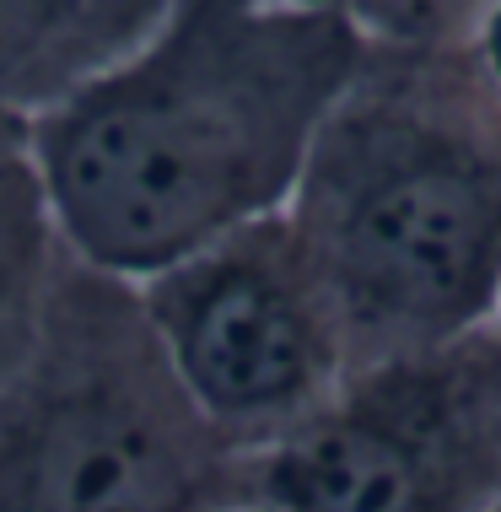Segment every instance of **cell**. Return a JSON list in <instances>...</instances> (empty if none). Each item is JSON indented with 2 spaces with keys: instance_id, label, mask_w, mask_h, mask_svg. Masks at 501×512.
Instances as JSON below:
<instances>
[{
  "instance_id": "cell-1",
  "label": "cell",
  "mask_w": 501,
  "mask_h": 512,
  "mask_svg": "<svg viewBox=\"0 0 501 512\" xmlns=\"http://www.w3.org/2000/svg\"><path fill=\"white\" fill-rule=\"evenodd\" d=\"M361 65L367 33L340 6L173 0L124 54L27 114V162L65 248L146 281L286 211Z\"/></svg>"
},
{
  "instance_id": "cell-2",
  "label": "cell",
  "mask_w": 501,
  "mask_h": 512,
  "mask_svg": "<svg viewBox=\"0 0 501 512\" xmlns=\"http://www.w3.org/2000/svg\"><path fill=\"white\" fill-rule=\"evenodd\" d=\"M286 216L340 302L356 367L496 324L501 151L372 60L324 119Z\"/></svg>"
},
{
  "instance_id": "cell-3",
  "label": "cell",
  "mask_w": 501,
  "mask_h": 512,
  "mask_svg": "<svg viewBox=\"0 0 501 512\" xmlns=\"http://www.w3.org/2000/svg\"><path fill=\"white\" fill-rule=\"evenodd\" d=\"M243 453L178 383L141 286L71 254L0 378V512H221Z\"/></svg>"
},
{
  "instance_id": "cell-4",
  "label": "cell",
  "mask_w": 501,
  "mask_h": 512,
  "mask_svg": "<svg viewBox=\"0 0 501 512\" xmlns=\"http://www.w3.org/2000/svg\"><path fill=\"white\" fill-rule=\"evenodd\" d=\"M243 502L270 512H485L501 502V340L378 356L313 415L243 453Z\"/></svg>"
},
{
  "instance_id": "cell-5",
  "label": "cell",
  "mask_w": 501,
  "mask_h": 512,
  "mask_svg": "<svg viewBox=\"0 0 501 512\" xmlns=\"http://www.w3.org/2000/svg\"><path fill=\"white\" fill-rule=\"evenodd\" d=\"M135 286L178 383L238 453L291 432L356 367L340 302L286 211L221 232Z\"/></svg>"
},
{
  "instance_id": "cell-6",
  "label": "cell",
  "mask_w": 501,
  "mask_h": 512,
  "mask_svg": "<svg viewBox=\"0 0 501 512\" xmlns=\"http://www.w3.org/2000/svg\"><path fill=\"white\" fill-rule=\"evenodd\" d=\"M367 60L501 151V0H367Z\"/></svg>"
},
{
  "instance_id": "cell-7",
  "label": "cell",
  "mask_w": 501,
  "mask_h": 512,
  "mask_svg": "<svg viewBox=\"0 0 501 512\" xmlns=\"http://www.w3.org/2000/svg\"><path fill=\"white\" fill-rule=\"evenodd\" d=\"M173 0H0V103L38 114L124 54Z\"/></svg>"
},
{
  "instance_id": "cell-8",
  "label": "cell",
  "mask_w": 501,
  "mask_h": 512,
  "mask_svg": "<svg viewBox=\"0 0 501 512\" xmlns=\"http://www.w3.org/2000/svg\"><path fill=\"white\" fill-rule=\"evenodd\" d=\"M65 265H71V248L54 227L44 184L22 146L0 157V378L33 345Z\"/></svg>"
},
{
  "instance_id": "cell-9",
  "label": "cell",
  "mask_w": 501,
  "mask_h": 512,
  "mask_svg": "<svg viewBox=\"0 0 501 512\" xmlns=\"http://www.w3.org/2000/svg\"><path fill=\"white\" fill-rule=\"evenodd\" d=\"M22 146H27V119L11 103H0V157H11V151H22Z\"/></svg>"
},
{
  "instance_id": "cell-10",
  "label": "cell",
  "mask_w": 501,
  "mask_h": 512,
  "mask_svg": "<svg viewBox=\"0 0 501 512\" xmlns=\"http://www.w3.org/2000/svg\"><path fill=\"white\" fill-rule=\"evenodd\" d=\"M313 6H340V11H351V17H356V11L367 6V0H313Z\"/></svg>"
},
{
  "instance_id": "cell-11",
  "label": "cell",
  "mask_w": 501,
  "mask_h": 512,
  "mask_svg": "<svg viewBox=\"0 0 501 512\" xmlns=\"http://www.w3.org/2000/svg\"><path fill=\"white\" fill-rule=\"evenodd\" d=\"M221 512H270V507H259V502H232V507H221Z\"/></svg>"
},
{
  "instance_id": "cell-12",
  "label": "cell",
  "mask_w": 501,
  "mask_h": 512,
  "mask_svg": "<svg viewBox=\"0 0 501 512\" xmlns=\"http://www.w3.org/2000/svg\"><path fill=\"white\" fill-rule=\"evenodd\" d=\"M496 340H501V313H496Z\"/></svg>"
},
{
  "instance_id": "cell-13",
  "label": "cell",
  "mask_w": 501,
  "mask_h": 512,
  "mask_svg": "<svg viewBox=\"0 0 501 512\" xmlns=\"http://www.w3.org/2000/svg\"><path fill=\"white\" fill-rule=\"evenodd\" d=\"M485 512H501V502H496V507H485Z\"/></svg>"
}]
</instances>
